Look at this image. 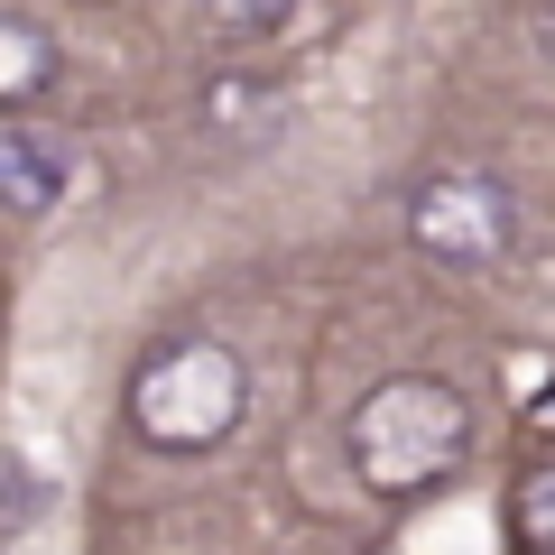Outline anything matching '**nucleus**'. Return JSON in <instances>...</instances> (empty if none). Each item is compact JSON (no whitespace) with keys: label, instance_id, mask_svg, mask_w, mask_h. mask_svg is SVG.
Segmentation results:
<instances>
[{"label":"nucleus","instance_id":"nucleus-1","mask_svg":"<svg viewBox=\"0 0 555 555\" xmlns=\"http://www.w3.org/2000/svg\"><path fill=\"white\" fill-rule=\"evenodd\" d=\"M463 444H473V416H463V398L444 389V379H379L352 408V463H361V481L389 491V500L444 481L463 463Z\"/></svg>","mask_w":555,"mask_h":555},{"label":"nucleus","instance_id":"nucleus-2","mask_svg":"<svg viewBox=\"0 0 555 555\" xmlns=\"http://www.w3.org/2000/svg\"><path fill=\"white\" fill-rule=\"evenodd\" d=\"M241 426V361L222 343H167L130 379V436L158 454H204Z\"/></svg>","mask_w":555,"mask_h":555},{"label":"nucleus","instance_id":"nucleus-3","mask_svg":"<svg viewBox=\"0 0 555 555\" xmlns=\"http://www.w3.org/2000/svg\"><path fill=\"white\" fill-rule=\"evenodd\" d=\"M408 232H416V250H436L444 269H491L518 241V195L500 177H481V167H454V177H426L408 195Z\"/></svg>","mask_w":555,"mask_h":555},{"label":"nucleus","instance_id":"nucleus-4","mask_svg":"<svg viewBox=\"0 0 555 555\" xmlns=\"http://www.w3.org/2000/svg\"><path fill=\"white\" fill-rule=\"evenodd\" d=\"M47 83H56V38L38 20H10L0 10V112H28Z\"/></svg>","mask_w":555,"mask_h":555},{"label":"nucleus","instance_id":"nucleus-5","mask_svg":"<svg viewBox=\"0 0 555 555\" xmlns=\"http://www.w3.org/2000/svg\"><path fill=\"white\" fill-rule=\"evenodd\" d=\"M56 195H65V158L28 130H0V204L10 214H47Z\"/></svg>","mask_w":555,"mask_h":555},{"label":"nucleus","instance_id":"nucleus-6","mask_svg":"<svg viewBox=\"0 0 555 555\" xmlns=\"http://www.w3.org/2000/svg\"><path fill=\"white\" fill-rule=\"evenodd\" d=\"M518 528H528V546H537V555H555V463L528 481V491H518Z\"/></svg>","mask_w":555,"mask_h":555},{"label":"nucleus","instance_id":"nucleus-7","mask_svg":"<svg viewBox=\"0 0 555 555\" xmlns=\"http://www.w3.org/2000/svg\"><path fill=\"white\" fill-rule=\"evenodd\" d=\"M306 10H214V38H278V28H297Z\"/></svg>","mask_w":555,"mask_h":555}]
</instances>
